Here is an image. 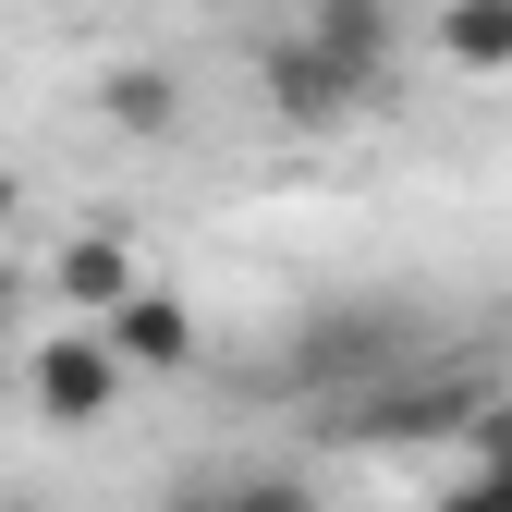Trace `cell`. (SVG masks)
<instances>
[{"label":"cell","mask_w":512,"mask_h":512,"mask_svg":"<svg viewBox=\"0 0 512 512\" xmlns=\"http://www.w3.org/2000/svg\"><path fill=\"white\" fill-rule=\"evenodd\" d=\"M256 98H269V122H293V135H342L378 86L354 74L342 49H317V37L293 25V37H256Z\"/></svg>","instance_id":"3"},{"label":"cell","mask_w":512,"mask_h":512,"mask_svg":"<svg viewBox=\"0 0 512 512\" xmlns=\"http://www.w3.org/2000/svg\"><path fill=\"white\" fill-rule=\"evenodd\" d=\"M159 512H317L305 476H220V488H171Z\"/></svg>","instance_id":"10"},{"label":"cell","mask_w":512,"mask_h":512,"mask_svg":"<svg viewBox=\"0 0 512 512\" xmlns=\"http://www.w3.org/2000/svg\"><path fill=\"white\" fill-rule=\"evenodd\" d=\"M500 403V366L488 354H415L391 378H366V391L317 403V427L342 439V452H464V427Z\"/></svg>","instance_id":"1"},{"label":"cell","mask_w":512,"mask_h":512,"mask_svg":"<svg viewBox=\"0 0 512 512\" xmlns=\"http://www.w3.org/2000/svg\"><path fill=\"white\" fill-rule=\"evenodd\" d=\"M98 122L135 147H171L183 135V74L171 61H98Z\"/></svg>","instance_id":"6"},{"label":"cell","mask_w":512,"mask_h":512,"mask_svg":"<svg viewBox=\"0 0 512 512\" xmlns=\"http://www.w3.org/2000/svg\"><path fill=\"white\" fill-rule=\"evenodd\" d=\"M98 330H110V354L135 366V378H183V366H196V305L159 293V281H135V293L98 317Z\"/></svg>","instance_id":"5"},{"label":"cell","mask_w":512,"mask_h":512,"mask_svg":"<svg viewBox=\"0 0 512 512\" xmlns=\"http://www.w3.org/2000/svg\"><path fill=\"white\" fill-rule=\"evenodd\" d=\"M415 354H427V317H415V305H391V293L317 305L305 330L281 342L269 391H281V403H342V391H366V378H391V366H415Z\"/></svg>","instance_id":"2"},{"label":"cell","mask_w":512,"mask_h":512,"mask_svg":"<svg viewBox=\"0 0 512 512\" xmlns=\"http://www.w3.org/2000/svg\"><path fill=\"white\" fill-rule=\"evenodd\" d=\"M49 293H61V305H86V317H110L122 293H135V244H122V232H61Z\"/></svg>","instance_id":"8"},{"label":"cell","mask_w":512,"mask_h":512,"mask_svg":"<svg viewBox=\"0 0 512 512\" xmlns=\"http://www.w3.org/2000/svg\"><path fill=\"white\" fill-rule=\"evenodd\" d=\"M122 378H135V366L110 354V330H61V342H37V354H25V403H37L49 427H110Z\"/></svg>","instance_id":"4"},{"label":"cell","mask_w":512,"mask_h":512,"mask_svg":"<svg viewBox=\"0 0 512 512\" xmlns=\"http://www.w3.org/2000/svg\"><path fill=\"white\" fill-rule=\"evenodd\" d=\"M439 61L452 74H512V0H439Z\"/></svg>","instance_id":"9"},{"label":"cell","mask_w":512,"mask_h":512,"mask_svg":"<svg viewBox=\"0 0 512 512\" xmlns=\"http://www.w3.org/2000/svg\"><path fill=\"white\" fill-rule=\"evenodd\" d=\"M439 512H512V452H464V476L439 488Z\"/></svg>","instance_id":"11"},{"label":"cell","mask_w":512,"mask_h":512,"mask_svg":"<svg viewBox=\"0 0 512 512\" xmlns=\"http://www.w3.org/2000/svg\"><path fill=\"white\" fill-rule=\"evenodd\" d=\"M0 512H25V500H0Z\"/></svg>","instance_id":"14"},{"label":"cell","mask_w":512,"mask_h":512,"mask_svg":"<svg viewBox=\"0 0 512 512\" xmlns=\"http://www.w3.org/2000/svg\"><path fill=\"white\" fill-rule=\"evenodd\" d=\"M305 37L342 49L366 86H391V61H403V0H305Z\"/></svg>","instance_id":"7"},{"label":"cell","mask_w":512,"mask_h":512,"mask_svg":"<svg viewBox=\"0 0 512 512\" xmlns=\"http://www.w3.org/2000/svg\"><path fill=\"white\" fill-rule=\"evenodd\" d=\"M13 220H25V183H13V159H0V244H13Z\"/></svg>","instance_id":"13"},{"label":"cell","mask_w":512,"mask_h":512,"mask_svg":"<svg viewBox=\"0 0 512 512\" xmlns=\"http://www.w3.org/2000/svg\"><path fill=\"white\" fill-rule=\"evenodd\" d=\"M13 317H25V269L0 256V342H13Z\"/></svg>","instance_id":"12"}]
</instances>
